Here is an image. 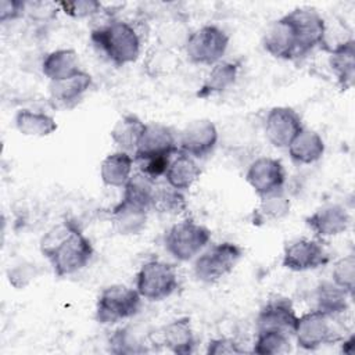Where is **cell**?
<instances>
[{"instance_id":"cell-1","label":"cell","mask_w":355,"mask_h":355,"mask_svg":"<svg viewBox=\"0 0 355 355\" xmlns=\"http://www.w3.org/2000/svg\"><path fill=\"white\" fill-rule=\"evenodd\" d=\"M40 251L50 261L58 277L82 270L93 257V245L72 220H62L49 229L40 240Z\"/></svg>"},{"instance_id":"cell-2","label":"cell","mask_w":355,"mask_h":355,"mask_svg":"<svg viewBox=\"0 0 355 355\" xmlns=\"http://www.w3.org/2000/svg\"><path fill=\"white\" fill-rule=\"evenodd\" d=\"M93 46L112 64L122 67L135 62L140 55V35L123 19L111 18L90 32Z\"/></svg>"},{"instance_id":"cell-3","label":"cell","mask_w":355,"mask_h":355,"mask_svg":"<svg viewBox=\"0 0 355 355\" xmlns=\"http://www.w3.org/2000/svg\"><path fill=\"white\" fill-rule=\"evenodd\" d=\"M243 257V248L232 241L207 245L194 258V276L204 283H215L233 272Z\"/></svg>"},{"instance_id":"cell-4","label":"cell","mask_w":355,"mask_h":355,"mask_svg":"<svg viewBox=\"0 0 355 355\" xmlns=\"http://www.w3.org/2000/svg\"><path fill=\"white\" fill-rule=\"evenodd\" d=\"M211 232L204 225L183 219L172 225L164 237L165 250L178 261L187 262L194 259L209 243Z\"/></svg>"},{"instance_id":"cell-5","label":"cell","mask_w":355,"mask_h":355,"mask_svg":"<svg viewBox=\"0 0 355 355\" xmlns=\"http://www.w3.org/2000/svg\"><path fill=\"white\" fill-rule=\"evenodd\" d=\"M141 305V297L136 288L125 284L105 287L96 302V320L100 324H115L135 316Z\"/></svg>"},{"instance_id":"cell-6","label":"cell","mask_w":355,"mask_h":355,"mask_svg":"<svg viewBox=\"0 0 355 355\" xmlns=\"http://www.w3.org/2000/svg\"><path fill=\"white\" fill-rule=\"evenodd\" d=\"M178 286L176 268L159 259L143 263L136 276V290L141 298L148 301H162L171 297Z\"/></svg>"},{"instance_id":"cell-7","label":"cell","mask_w":355,"mask_h":355,"mask_svg":"<svg viewBox=\"0 0 355 355\" xmlns=\"http://www.w3.org/2000/svg\"><path fill=\"white\" fill-rule=\"evenodd\" d=\"M229 47V35L218 25H204L191 31L184 53L193 64L214 65L220 61Z\"/></svg>"},{"instance_id":"cell-8","label":"cell","mask_w":355,"mask_h":355,"mask_svg":"<svg viewBox=\"0 0 355 355\" xmlns=\"http://www.w3.org/2000/svg\"><path fill=\"white\" fill-rule=\"evenodd\" d=\"M331 319L333 316H329L319 309L298 316L293 333L297 344L306 351H313L322 345L341 341L343 337L334 329Z\"/></svg>"},{"instance_id":"cell-9","label":"cell","mask_w":355,"mask_h":355,"mask_svg":"<svg viewBox=\"0 0 355 355\" xmlns=\"http://www.w3.org/2000/svg\"><path fill=\"white\" fill-rule=\"evenodd\" d=\"M219 132L216 125L207 118L189 122L178 136V147L196 159L209 155L216 147Z\"/></svg>"},{"instance_id":"cell-10","label":"cell","mask_w":355,"mask_h":355,"mask_svg":"<svg viewBox=\"0 0 355 355\" xmlns=\"http://www.w3.org/2000/svg\"><path fill=\"white\" fill-rule=\"evenodd\" d=\"M329 261V254L320 240L301 237L284 247L282 265L293 272H305L324 266Z\"/></svg>"},{"instance_id":"cell-11","label":"cell","mask_w":355,"mask_h":355,"mask_svg":"<svg viewBox=\"0 0 355 355\" xmlns=\"http://www.w3.org/2000/svg\"><path fill=\"white\" fill-rule=\"evenodd\" d=\"M304 128L300 114L286 105L273 107L263 121V132L268 141L277 148H287L295 135Z\"/></svg>"},{"instance_id":"cell-12","label":"cell","mask_w":355,"mask_h":355,"mask_svg":"<svg viewBox=\"0 0 355 355\" xmlns=\"http://www.w3.org/2000/svg\"><path fill=\"white\" fill-rule=\"evenodd\" d=\"M286 17L294 28L301 57L315 47H320L326 21L315 8L298 7L287 12Z\"/></svg>"},{"instance_id":"cell-13","label":"cell","mask_w":355,"mask_h":355,"mask_svg":"<svg viewBox=\"0 0 355 355\" xmlns=\"http://www.w3.org/2000/svg\"><path fill=\"white\" fill-rule=\"evenodd\" d=\"M245 180L251 189L262 197L283 190L286 183V169L279 159L262 155L250 164L245 172Z\"/></svg>"},{"instance_id":"cell-14","label":"cell","mask_w":355,"mask_h":355,"mask_svg":"<svg viewBox=\"0 0 355 355\" xmlns=\"http://www.w3.org/2000/svg\"><path fill=\"white\" fill-rule=\"evenodd\" d=\"M179 153L178 137L172 128L159 123H146L139 146L133 153V161L153 158V157H173Z\"/></svg>"},{"instance_id":"cell-15","label":"cell","mask_w":355,"mask_h":355,"mask_svg":"<svg viewBox=\"0 0 355 355\" xmlns=\"http://www.w3.org/2000/svg\"><path fill=\"white\" fill-rule=\"evenodd\" d=\"M262 46L266 53L279 60H295L301 57L294 28L286 14L269 24L262 36Z\"/></svg>"},{"instance_id":"cell-16","label":"cell","mask_w":355,"mask_h":355,"mask_svg":"<svg viewBox=\"0 0 355 355\" xmlns=\"http://www.w3.org/2000/svg\"><path fill=\"white\" fill-rule=\"evenodd\" d=\"M305 223L316 237L326 239L344 233L351 225V216L341 204H324L308 215Z\"/></svg>"},{"instance_id":"cell-17","label":"cell","mask_w":355,"mask_h":355,"mask_svg":"<svg viewBox=\"0 0 355 355\" xmlns=\"http://www.w3.org/2000/svg\"><path fill=\"white\" fill-rule=\"evenodd\" d=\"M295 309L288 298L276 297L269 300L258 312L257 330H276L293 336L297 323Z\"/></svg>"},{"instance_id":"cell-18","label":"cell","mask_w":355,"mask_h":355,"mask_svg":"<svg viewBox=\"0 0 355 355\" xmlns=\"http://www.w3.org/2000/svg\"><path fill=\"white\" fill-rule=\"evenodd\" d=\"M92 86V76L85 72L79 71L71 78L50 82L49 86V100L54 108L68 110L73 108L80 103L83 96L89 92Z\"/></svg>"},{"instance_id":"cell-19","label":"cell","mask_w":355,"mask_h":355,"mask_svg":"<svg viewBox=\"0 0 355 355\" xmlns=\"http://www.w3.org/2000/svg\"><path fill=\"white\" fill-rule=\"evenodd\" d=\"M148 212V208L122 197L111 209V222L119 234L135 236L144 230Z\"/></svg>"},{"instance_id":"cell-20","label":"cell","mask_w":355,"mask_h":355,"mask_svg":"<svg viewBox=\"0 0 355 355\" xmlns=\"http://www.w3.org/2000/svg\"><path fill=\"white\" fill-rule=\"evenodd\" d=\"M158 343L176 355L193 354L196 349V336L190 318L182 316L166 323L161 329Z\"/></svg>"},{"instance_id":"cell-21","label":"cell","mask_w":355,"mask_h":355,"mask_svg":"<svg viewBox=\"0 0 355 355\" xmlns=\"http://www.w3.org/2000/svg\"><path fill=\"white\" fill-rule=\"evenodd\" d=\"M287 151L293 162L311 165L323 157L324 141L318 132L304 126L287 146Z\"/></svg>"},{"instance_id":"cell-22","label":"cell","mask_w":355,"mask_h":355,"mask_svg":"<svg viewBox=\"0 0 355 355\" xmlns=\"http://www.w3.org/2000/svg\"><path fill=\"white\" fill-rule=\"evenodd\" d=\"M200 176L201 168L198 166L196 158L179 151L172 157L164 178L165 182L173 189L186 191L191 189V186L200 179Z\"/></svg>"},{"instance_id":"cell-23","label":"cell","mask_w":355,"mask_h":355,"mask_svg":"<svg viewBox=\"0 0 355 355\" xmlns=\"http://www.w3.org/2000/svg\"><path fill=\"white\" fill-rule=\"evenodd\" d=\"M43 75L50 82L73 76L80 69L79 55L73 49H58L49 53L42 62Z\"/></svg>"},{"instance_id":"cell-24","label":"cell","mask_w":355,"mask_h":355,"mask_svg":"<svg viewBox=\"0 0 355 355\" xmlns=\"http://www.w3.org/2000/svg\"><path fill=\"white\" fill-rule=\"evenodd\" d=\"M133 155L118 150L101 161L100 178L105 186L123 189L133 175Z\"/></svg>"},{"instance_id":"cell-25","label":"cell","mask_w":355,"mask_h":355,"mask_svg":"<svg viewBox=\"0 0 355 355\" xmlns=\"http://www.w3.org/2000/svg\"><path fill=\"white\" fill-rule=\"evenodd\" d=\"M239 68L240 65L236 61H232V60L218 61L211 67L200 90L197 92V96L200 98H207L209 96L227 90L236 82Z\"/></svg>"},{"instance_id":"cell-26","label":"cell","mask_w":355,"mask_h":355,"mask_svg":"<svg viewBox=\"0 0 355 355\" xmlns=\"http://www.w3.org/2000/svg\"><path fill=\"white\" fill-rule=\"evenodd\" d=\"M144 129L146 123L137 115L125 114L115 122L110 136L119 151H125L133 155Z\"/></svg>"},{"instance_id":"cell-27","label":"cell","mask_w":355,"mask_h":355,"mask_svg":"<svg viewBox=\"0 0 355 355\" xmlns=\"http://www.w3.org/2000/svg\"><path fill=\"white\" fill-rule=\"evenodd\" d=\"M290 208L291 201L283 190L262 196L252 211V223L255 226H262L279 222L290 214Z\"/></svg>"},{"instance_id":"cell-28","label":"cell","mask_w":355,"mask_h":355,"mask_svg":"<svg viewBox=\"0 0 355 355\" xmlns=\"http://www.w3.org/2000/svg\"><path fill=\"white\" fill-rule=\"evenodd\" d=\"M14 122L19 133L32 137L50 136L58 128L55 119L51 115L40 111H33L29 108L18 110Z\"/></svg>"},{"instance_id":"cell-29","label":"cell","mask_w":355,"mask_h":355,"mask_svg":"<svg viewBox=\"0 0 355 355\" xmlns=\"http://www.w3.org/2000/svg\"><path fill=\"white\" fill-rule=\"evenodd\" d=\"M329 64L343 90H348L355 79V40L329 53Z\"/></svg>"},{"instance_id":"cell-30","label":"cell","mask_w":355,"mask_h":355,"mask_svg":"<svg viewBox=\"0 0 355 355\" xmlns=\"http://www.w3.org/2000/svg\"><path fill=\"white\" fill-rule=\"evenodd\" d=\"M179 67V57L175 50L166 49L158 43L150 47L146 53L143 68L151 78H164L172 73Z\"/></svg>"},{"instance_id":"cell-31","label":"cell","mask_w":355,"mask_h":355,"mask_svg":"<svg viewBox=\"0 0 355 355\" xmlns=\"http://www.w3.org/2000/svg\"><path fill=\"white\" fill-rule=\"evenodd\" d=\"M348 297L351 295L336 283L323 282L316 288V309L334 318L348 309Z\"/></svg>"},{"instance_id":"cell-32","label":"cell","mask_w":355,"mask_h":355,"mask_svg":"<svg viewBox=\"0 0 355 355\" xmlns=\"http://www.w3.org/2000/svg\"><path fill=\"white\" fill-rule=\"evenodd\" d=\"M151 209L161 215H182L187 209V201L183 191L173 189L166 182L154 187Z\"/></svg>"},{"instance_id":"cell-33","label":"cell","mask_w":355,"mask_h":355,"mask_svg":"<svg viewBox=\"0 0 355 355\" xmlns=\"http://www.w3.org/2000/svg\"><path fill=\"white\" fill-rule=\"evenodd\" d=\"M190 33L191 31L187 26L184 19L175 15L168 17L158 25L157 43L176 51L180 49H184V44Z\"/></svg>"},{"instance_id":"cell-34","label":"cell","mask_w":355,"mask_h":355,"mask_svg":"<svg viewBox=\"0 0 355 355\" xmlns=\"http://www.w3.org/2000/svg\"><path fill=\"white\" fill-rule=\"evenodd\" d=\"M136 327L126 326L114 331L108 340L110 351L114 354H143L148 348L146 345L144 337L139 334Z\"/></svg>"},{"instance_id":"cell-35","label":"cell","mask_w":355,"mask_h":355,"mask_svg":"<svg viewBox=\"0 0 355 355\" xmlns=\"http://www.w3.org/2000/svg\"><path fill=\"white\" fill-rule=\"evenodd\" d=\"M291 351L290 336L276 330H257L252 352L258 355H283Z\"/></svg>"},{"instance_id":"cell-36","label":"cell","mask_w":355,"mask_h":355,"mask_svg":"<svg viewBox=\"0 0 355 355\" xmlns=\"http://www.w3.org/2000/svg\"><path fill=\"white\" fill-rule=\"evenodd\" d=\"M331 282L347 291L351 297L355 287V257L348 254L336 261L331 270Z\"/></svg>"},{"instance_id":"cell-37","label":"cell","mask_w":355,"mask_h":355,"mask_svg":"<svg viewBox=\"0 0 355 355\" xmlns=\"http://www.w3.org/2000/svg\"><path fill=\"white\" fill-rule=\"evenodd\" d=\"M58 8L72 18H87L98 14L103 10V4L96 0H73L58 1Z\"/></svg>"},{"instance_id":"cell-38","label":"cell","mask_w":355,"mask_h":355,"mask_svg":"<svg viewBox=\"0 0 355 355\" xmlns=\"http://www.w3.org/2000/svg\"><path fill=\"white\" fill-rule=\"evenodd\" d=\"M7 276L11 286H14L15 288H24L37 276V270L33 263L21 262L18 265H14L8 270Z\"/></svg>"},{"instance_id":"cell-39","label":"cell","mask_w":355,"mask_h":355,"mask_svg":"<svg viewBox=\"0 0 355 355\" xmlns=\"http://www.w3.org/2000/svg\"><path fill=\"white\" fill-rule=\"evenodd\" d=\"M58 8V3L50 1H25V14H28L32 19L46 21L55 15V10Z\"/></svg>"},{"instance_id":"cell-40","label":"cell","mask_w":355,"mask_h":355,"mask_svg":"<svg viewBox=\"0 0 355 355\" xmlns=\"http://www.w3.org/2000/svg\"><path fill=\"white\" fill-rule=\"evenodd\" d=\"M245 349L240 347V344L227 337L222 338H215L208 343L207 347V354L209 355H222V354H244Z\"/></svg>"},{"instance_id":"cell-41","label":"cell","mask_w":355,"mask_h":355,"mask_svg":"<svg viewBox=\"0 0 355 355\" xmlns=\"http://www.w3.org/2000/svg\"><path fill=\"white\" fill-rule=\"evenodd\" d=\"M25 14V1L1 0L0 1V21H14Z\"/></svg>"},{"instance_id":"cell-42","label":"cell","mask_w":355,"mask_h":355,"mask_svg":"<svg viewBox=\"0 0 355 355\" xmlns=\"http://www.w3.org/2000/svg\"><path fill=\"white\" fill-rule=\"evenodd\" d=\"M354 343H355V338L354 336H349L347 340H341V351L344 354H352L354 352Z\"/></svg>"}]
</instances>
